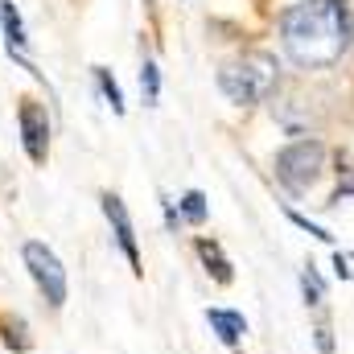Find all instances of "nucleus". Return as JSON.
<instances>
[{
	"label": "nucleus",
	"instance_id": "nucleus-1",
	"mask_svg": "<svg viewBox=\"0 0 354 354\" xmlns=\"http://www.w3.org/2000/svg\"><path fill=\"white\" fill-rule=\"evenodd\" d=\"M280 46L301 71L334 66L351 46L346 0H301L280 12Z\"/></svg>",
	"mask_w": 354,
	"mask_h": 354
},
{
	"label": "nucleus",
	"instance_id": "nucleus-2",
	"mask_svg": "<svg viewBox=\"0 0 354 354\" xmlns=\"http://www.w3.org/2000/svg\"><path fill=\"white\" fill-rule=\"evenodd\" d=\"M276 87V62L268 54H252L239 62H227L218 71V91L235 103V107H256L264 103Z\"/></svg>",
	"mask_w": 354,
	"mask_h": 354
},
{
	"label": "nucleus",
	"instance_id": "nucleus-3",
	"mask_svg": "<svg viewBox=\"0 0 354 354\" xmlns=\"http://www.w3.org/2000/svg\"><path fill=\"white\" fill-rule=\"evenodd\" d=\"M276 169V181L288 189V194H305L317 185V177L326 174V145L313 140V136H301L292 145H284L272 161Z\"/></svg>",
	"mask_w": 354,
	"mask_h": 354
},
{
	"label": "nucleus",
	"instance_id": "nucleus-4",
	"mask_svg": "<svg viewBox=\"0 0 354 354\" xmlns=\"http://www.w3.org/2000/svg\"><path fill=\"white\" fill-rule=\"evenodd\" d=\"M21 260L29 268L33 284L41 288V297H46L54 309H62V305H66V268L54 256V248H46L41 239H29V243L21 248Z\"/></svg>",
	"mask_w": 354,
	"mask_h": 354
},
{
	"label": "nucleus",
	"instance_id": "nucleus-5",
	"mask_svg": "<svg viewBox=\"0 0 354 354\" xmlns=\"http://www.w3.org/2000/svg\"><path fill=\"white\" fill-rule=\"evenodd\" d=\"M17 128H21V145H25V157L33 165H46L50 161V115L37 99H21L17 103Z\"/></svg>",
	"mask_w": 354,
	"mask_h": 354
},
{
	"label": "nucleus",
	"instance_id": "nucleus-6",
	"mask_svg": "<svg viewBox=\"0 0 354 354\" xmlns=\"http://www.w3.org/2000/svg\"><path fill=\"white\" fill-rule=\"evenodd\" d=\"M99 206H103V214H107V223H111V235H115V243H120V252H124L128 268H132L136 276H145V264H140V248H136V227H132V214H128L124 198L107 189V194H99Z\"/></svg>",
	"mask_w": 354,
	"mask_h": 354
},
{
	"label": "nucleus",
	"instance_id": "nucleus-7",
	"mask_svg": "<svg viewBox=\"0 0 354 354\" xmlns=\"http://www.w3.org/2000/svg\"><path fill=\"white\" fill-rule=\"evenodd\" d=\"M206 326L218 334L223 346H239L243 334H248V317L235 313V309H206Z\"/></svg>",
	"mask_w": 354,
	"mask_h": 354
},
{
	"label": "nucleus",
	"instance_id": "nucleus-8",
	"mask_svg": "<svg viewBox=\"0 0 354 354\" xmlns=\"http://www.w3.org/2000/svg\"><path fill=\"white\" fill-rule=\"evenodd\" d=\"M0 33H4V46H8V54H25V46H29V33H25V21H21V12H17V4L12 0H0Z\"/></svg>",
	"mask_w": 354,
	"mask_h": 354
},
{
	"label": "nucleus",
	"instance_id": "nucleus-9",
	"mask_svg": "<svg viewBox=\"0 0 354 354\" xmlns=\"http://www.w3.org/2000/svg\"><path fill=\"white\" fill-rule=\"evenodd\" d=\"M198 256H202L206 272H210L218 284H231V280H235V272H231V260L223 256V248H218L214 239H198Z\"/></svg>",
	"mask_w": 354,
	"mask_h": 354
},
{
	"label": "nucleus",
	"instance_id": "nucleus-10",
	"mask_svg": "<svg viewBox=\"0 0 354 354\" xmlns=\"http://www.w3.org/2000/svg\"><path fill=\"white\" fill-rule=\"evenodd\" d=\"M0 342L8 346V351H17V354H25L29 351V334H25V322L21 317H0Z\"/></svg>",
	"mask_w": 354,
	"mask_h": 354
},
{
	"label": "nucleus",
	"instance_id": "nucleus-11",
	"mask_svg": "<svg viewBox=\"0 0 354 354\" xmlns=\"http://www.w3.org/2000/svg\"><path fill=\"white\" fill-rule=\"evenodd\" d=\"M91 75H95V83H99V91H103V99L111 103V111L124 115V95H120V83L111 79V71H107V66H91Z\"/></svg>",
	"mask_w": 354,
	"mask_h": 354
},
{
	"label": "nucleus",
	"instance_id": "nucleus-12",
	"mask_svg": "<svg viewBox=\"0 0 354 354\" xmlns=\"http://www.w3.org/2000/svg\"><path fill=\"white\" fill-rule=\"evenodd\" d=\"M181 218L194 223V227L206 223V194H202V189H185V194H181Z\"/></svg>",
	"mask_w": 354,
	"mask_h": 354
},
{
	"label": "nucleus",
	"instance_id": "nucleus-13",
	"mask_svg": "<svg viewBox=\"0 0 354 354\" xmlns=\"http://www.w3.org/2000/svg\"><path fill=\"white\" fill-rule=\"evenodd\" d=\"M301 292H305V305H309V309H317L322 297H326V284H322V276H317V268L313 264L301 268Z\"/></svg>",
	"mask_w": 354,
	"mask_h": 354
},
{
	"label": "nucleus",
	"instance_id": "nucleus-14",
	"mask_svg": "<svg viewBox=\"0 0 354 354\" xmlns=\"http://www.w3.org/2000/svg\"><path fill=\"white\" fill-rule=\"evenodd\" d=\"M140 91H145V103L149 107L161 99V71H157V62H145L140 66Z\"/></svg>",
	"mask_w": 354,
	"mask_h": 354
},
{
	"label": "nucleus",
	"instance_id": "nucleus-15",
	"mask_svg": "<svg viewBox=\"0 0 354 354\" xmlns=\"http://www.w3.org/2000/svg\"><path fill=\"white\" fill-rule=\"evenodd\" d=\"M284 214H288V223H292V227H301L305 235H313V239H322V243H334V235H330L326 227H317V223H309L305 214H297V210H284Z\"/></svg>",
	"mask_w": 354,
	"mask_h": 354
},
{
	"label": "nucleus",
	"instance_id": "nucleus-16",
	"mask_svg": "<svg viewBox=\"0 0 354 354\" xmlns=\"http://www.w3.org/2000/svg\"><path fill=\"white\" fill-rule=\"evenodd\" d=\"M313 342H317V351H322V354H334V334H330V326H326V322L313 330Z\"/></svg>",
	"mask_w": 354,
	"mask_h": 354
},
{
	"label": "nucleus",
	"instance_id": "nucleus-17",
	"mask_svg": "<svg viewBox=\"0 0 354 354\" xmlns=\"http://www.w3.org/2000/svg\"><path fill=\"white\" fill-rule=\"evenodd\" d=\"M334 272H338V280H351V276H354L351 260H346V256H342V252H334Z\"/></svg>",
	"mask_w": 354,
	"mask_h": 354
}]
</instances>
